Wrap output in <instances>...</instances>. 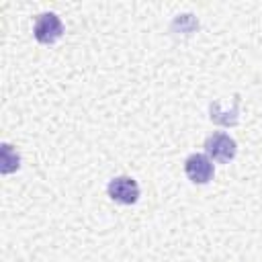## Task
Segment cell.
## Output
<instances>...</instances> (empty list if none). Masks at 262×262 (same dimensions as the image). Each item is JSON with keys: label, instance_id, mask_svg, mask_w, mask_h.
Instances as JSON below:
<instances>
[{"label": "cell", "instance_id": "5", "mask_svg": "<svg viewBox=\"0 0 262 262\" xmlns=\"http://www.w3.org/2000/svg\"><path fill=\"white\" fill-rule=\"evenodd\" d=\"M20 168V156L10 143L0 145V172L2 174H12Z\"/></svg>", "mask_w": 262, "mask_h": 262}, {"label": "cell", "instance_id": "1", "mask_svg": "<svg viewBox=\"0 0 262 262\" xmlns=\"http://www.w3.org/2000/svg\"><path fill=\"white\" fill-rule=\"evenodd\" d=\"M205 154L219 164H227L235 158L237 154V143L231 135L223 133V131H215L205 139Z\"/></svg>", "mask_w": 262, "mask_h": 262}, {"label": "cell", "instance_id": "3", "mask_svg": "<svg viewBox=\"0 0 262 262\" xmlns=\"http://www.w3.org/2000/svg\"><path fill=\"white\" fill-rule=\"evenodd\" d=\"M184 172H186L190 182L207 184L209 180H213L215 166H213V160L207 154H190L184 160Z\"/></svg>", "mask_w": 262, "mask_h": 262}, {"label": "cell", "instance_id": "2", "mask_svg": "<svg viewBox=\"0 0 262 262\" xmlns=\"http://www.w3.org/2000/svg\"><path fill=\"white\" fill-rule=\"evenodd\" d=\"M33 35L39 43L43 45H51L57 39H61L63 35V23L55 12H41L35 18L33 25Z\"/></svg>", "mask_w": 262, "mask_h": 262}, {"label": "cell", "instance_id": "4", "mask_svg": "<svg viewBox=\"0 0 262 262\" xmlns=\"http://www.w3.org/2000/svg\"><path fill=\"white\" fill-rule=\"evenodd\" d=\"M106 192L119 205H133L139 199V184L131 176H117L108 182Z\"/></svg>", "mask_w": 262, "mask_h": 262}, {"label": "cell", "instance_id": "6", "mask_svg": "<svg viewBox=\"0 0 262 262\" xmlns=\"http://www.w3.org/2000/svg\"><path fill=\"white\" fill-rule=\"evenodd\" d=\"M209 117L213 123H219V125H235L237 123V106L233 111H221V104L219 102H211L209 106Z\"/></svg>", "mask_w": 262, "mask_h": 262}]
</instances>
